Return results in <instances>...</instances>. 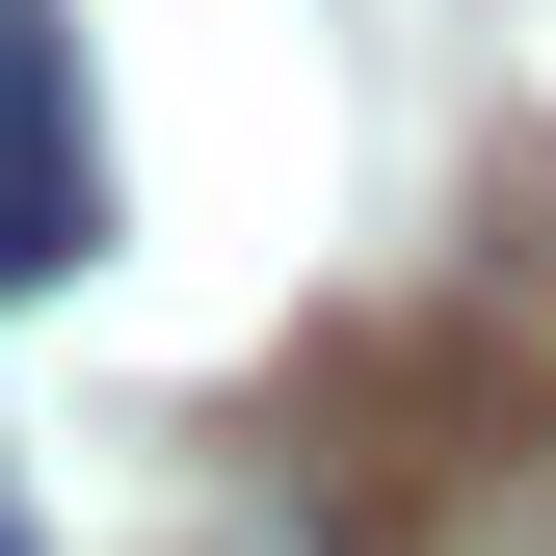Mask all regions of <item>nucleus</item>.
<instances>
[{"instance_id":"2","label":"nucleus","mask_w":556,"mask_h":556,"mask_svg":"<svg viewBox=\"0 0 556 556\" xmlns=\"http://www.w3.org/2000/svg\"><path fill=\"white\" fill-rule=\"evenodd\" d=\"M0 556H27V504H0Z\"/></svg>"},{"instance_id":"1","label":"nucleus","mask_w":556,"mask_h":556,"mask_svg":"<svg viewBox=\"0 0 556 556\" xmlns=\"http://www.w3.org/2000/svg\"><path fill=\"white\" fill-rule=\"evenodd\" d=\"M80 239H106V160H80V53H53V0H0V292H53Z\"/></svg>"}]
</instances>
